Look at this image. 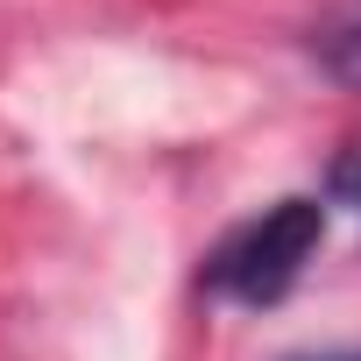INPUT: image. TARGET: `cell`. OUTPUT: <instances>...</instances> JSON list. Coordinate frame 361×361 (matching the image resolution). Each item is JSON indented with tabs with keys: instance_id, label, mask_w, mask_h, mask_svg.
Segmentation results:
<instances>
[{
	"instance_id": "1",
	"label": "cell",
	"mask_w": 361,
	"mask_h": 361,
	"mask_svg": "<svg viewBox=\"0 0 361 361\" xmlns=\"http://www.w3.org/2000/svg\"><path fill=\"white\" fill-rule=\"evenodd\" d=\"M319 241H326V206L319 199H276L269 213H255L248 227H234L206 255V290L262 312V305L290 298V283L305 276Z\"/></svg>"
},
{
	"instance_id": "2",
	"label": "cell",
	"mask_w": 361,
	"mask_h": 361,
	"mask_svg": "<svg viewBox=\"0 0 361 361\" xmlns=\"http://www.w3.org/2000/svg\"><path fill=\"white\" fill-rule=\"evenodd\" d=\"M312 57L333 85L361 92V0H326L312 22Z\"/></svg>"
},
{
	"instance_id": "3",
	"label": "cell",
	"mask_w": 361,
	"mask_h": 361,
	"mask_svg": "<svg viewBox=\"0 0 361 361\" xmlns=\"http://www.w3.org/2000/svg\"><path fill=\"white\" fill-rule=\"evenodd\" d=\"M319 361H361V354H319Z\"/></svg>"
}]
</instances>
